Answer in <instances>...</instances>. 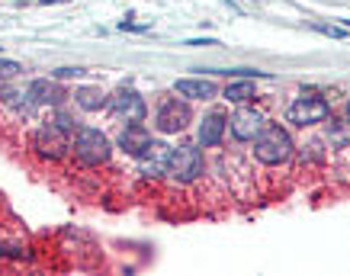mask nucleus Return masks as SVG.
Returning <instances> with one entry per match:
<instances>
[{
  "label": "nucleus",
  "mask_w": 350,
  "mask_h": 276,
  "mask_svg": "<svg viewBox=\"0 0 350 276\" xmlns=\"http://www.w3.org/2000/svg\"><path fill=\"white\" fill-rule=\"evenodd\" d=\"M293 138H289L286 128L280 126H264L260 135L254 138V158L260 164H286L293 158Z\"/></svg>",
  "instance_id": "f257e3e1"
},
{
  "label": "nucleus",
  "mask_w": 350,
  "mask_h": 276,
  "mask_svg": "<svg viewBox=\"0 0 350 276\" xmlns=\"http://www.w3.org/2000/svg\"><path fill=\"white\" fill-rule=\"evenodd\" d=\"M75 158L84 164V167H100V164H107L109 161V138L100 132V128H77L75 135Z\"/></svg>",
  "instance_id": "f03ea898"
},
{
  "label": "nucleus",
  "mask_w": 350,
  "mask_h": 276,
  "mask_svg": "<svg viewBox=\"0 0 350 276\" xmlns=\"http://www.w3.org/2000/svg\"><path fill=\"white\" fill-rule=\"evenodd\" d=\"M167 174L177 183H193L202 174V151L193 145H180V148H170L167 158Z\"/></svg>",
  "instance_id": "7ed1b4c3"
},
{
  "label": "nucleus",
  "mask_w": 350,
  "mask_h": 276,
  "mask_svg": "<svg viewBox=\"0 0 350 276\" xmlns=\"http://www.w3.org/2000/svg\"><path fill=\"white\" fill-rule=\"evenodd\" d=\"M289 122H296V126H315V122H325V119L331 116V107L328 100L319 94H302L296 96L293 103H289L286 109Z\"/></svg>",
  "instance_id": "20e7f679"
},
{
  "label": "nucleus",
  "mask_w": 350,
  "mask_h": 276,
  "mask_svg": "<svg viewBox=\"0 0 350 276\" xmlns=\"http://www.w3.org/2000/svg\"><path fill=\"white\" fill-rule=\"evenodd\" d=\"M190 107L187 103H180V100H164L158 107V116H154V126H158V132H164V135H174V132H183V128L190 126Z\"/></svg>",
  "instance_id": "39448f33"
},
{
  "label": "nucleus",
  "mask_w": 350,
  "mask_h": 276,
  "mask_svg": "<svg viewBox=\"0 0 350 276\" xmlns=\"http://www.w3.org/2000/svg\"><path fill=\"white\" fill-rule=\"evenodd\" d=\"M68 128H62L58 122H49V126H42L39 132H36V151L42 154V158L49 161H58L68 154V135H64Z\"/></svg>",
  "instance_id": "423d86ee"
},
{
  "label": "nucleus",
  "mask_w": 350,
  "mask_h": 276,
  "mask_svg": "<svg viewBox=\"0 0 350 276\" xmlns=\"http://www.w3.org/2000/svg\"><path fill=\"white\" fill-rule=\"evenodd\" d=\"M228 128H232V135L238 141H254L260 135V128H264V116L257 113V109H238L232 119H228Z\"/></svg>",
  "instance_id": "0eeeda50"
},
{
  "label": "nucleus",
  "mask_w": 350,
  "mask_h": 276,
  "mask_svg": "<svg viewBox=\"0 0 350 276\" xmlns=\"http://www.w3.org/2000/svg\"><path fill=\"white\" fill-rule=\"evenodd\" d=\"M109 103H113V109H116L119 116H126L129 122H142V119H145V113H148V109H145V100H142L132 87H122V90H119Z\"/></svg>",
  "instance_id": "6e6552de"
},
{
  "label": "nucleus",
  "mask_w": 350,
  "mask_h": 276,
  "mask_svg": "<svg viewBox=\"0 0 350 276\" xmlns=\"http://www.w3.org/2000/svg\"><path fill=\"white\" fill-rule=\"evenodd\" d=\"M167 158H170V148H167V145H161V141H151L148 148L138 154L142 174H145V177H158V174H167Z\"/></svg>",
  "instance_id": "1a4fd4ad"
},
{
  "label": "nucleus",
  "mask_w": 350,
  "mask_h": 276,
  "mask_svg": "<svg viewBox=\"0 0 350 276\" xmlns=\"http://www.w3.org/2000/svg\"><path fill=\"white\" fill-rule=\"evenodd\" d=\"M148 145H151V135L142 122H129V126L122 128V135H119V148L126 151V154H132V158H138Z\"/></svg>",
  "instance_id": "9d476101"
},
{
  "label": "nucleus",
  "mask_w": 350,
  "mask_h": 276,
  "mask_svg": "<svg viewBox=\"0 0 350 276\" xmlns=\"http://www.w3.org/2000/svg\"><path fill=\"white\" fill-rule=\"evenodd\" d=\"M26 96H29L36 107H45V103L58 107V103L64 100V90L58 84H52V81H32L29 90H26Z\"/></svg>",
  "instance_id": "9b49d317"
},
{
  "label": "nucleus",
  "mask_w": 350,
  "mask_h": 276,
  "mask_svg": "<svg viewBox=\"0 0 350 276\" xmlns=\"http://www.w3.org/2000/svg\"><path fill=\"white\" fill-rule=\"evenodd\" d=\"M196 135H200L202 148H215L225 135V116L222 113H209V116L200 122V132H196Z\"/></svg>",
  "instance_id": "f8f14e48"
},
{
  "label": "nucleus",
  "mask_w": 350,
  "mask_h": 276,
  "mask_svg": "<svg viewBox=\"0 0 350 276\" xmlns=\"http://www.w3.org/2000/svg\"><path fill=\"white\" fill-rule=\"evenodd\" d=\"M180 96H190V100H213L219 90H215L213 81H193V77H183V81H177V87H174Z\"/></svg>",
  "instance_id": "ddd939ff"
},
{
  "label": "nucleus",
  "mask_w": 350,
  "mask_h": 276,
  "mask_svg": "<svg viewBox=\"0 0 350 276\" xmlns=\"http://www.w3.org/2000/svg\"><path fill=\"white\" fill-rule=\"evenodd\" d=\"M75 100H77V107H81V109H90V113H94V109H103V107H107V94H103L100 87H81V90L75 94Z\"/></svg>",
  "instance_id": "4468645a"
},
{
  "label": "nucleus",
  "mask_w": 350,
  "mask_h": 276,
  "mask_svg": "<svg viewBox=\"0 0 350 276\" xmlns=\"http://www.w3.org/2000/svg\"><path fill=\"white\" fill-rule=\"evenodd\" d=\"M251 96H257L251 81H234V84L225 87V100H228V103H247Z\"/></svg>",
  "instance_id": "2eb2a0df"
},
{
  "label": "nucleus",
  "mask_w": 350,
  "mask_h": 276,
  "mask_svg": "<svg viewBox=\"0 0 350 276\" xmlns=\"http://www.w3.org/2000/svg\"><path fill=\"white\" fill-rule=\"evenodd\" d=\"M20 74V64L16 61H0V81H7V77Z\"/></svg>",
  "instance_id": "dca6fc26"
},
{
  "label": "nucleus",
  "mask_w": 350,
  "mask_h": 276,
  "mask_svg": "<svg viewBox=\"0 0 350 276\" xmlns=\"http://www.w3.org/2000/svg\"><path fill=\"white\" fill-rule=\"evenodd\" d=\"M10 96H13V90L3 84V81H0V100H10Z\"/></svg>",
  "instance_id": "f3484780"
},
{
  "label": "nucleus",
  "mask_w": 350,
  "mask_h": 276,
  "mask_svg": "<svg viewBox=\"0 0 350 276\" xmlns=\"http://www.w3.org/2000/svg\"><path fill=\"white\" fill-rule=\"evenodd\" d=\"M75 74H81L77 68H62V71H58V77H75Z\"/></svg>",
  "instance_id": "a211bd4d"
},
{
  "label": "nucleus",
  "mask_w": 350,
  "mask_h": 276,
  "mask_svg": "<svg viewBox=\"0 0 350 276\" xmlns=\"http://www.w3.org/2000/svg\"><path fill=\"white\" fill-rule=\"evenodd\" d=\"M42 3H64V0H42Z\"/></svg>",
  "instance_id": "6ab92c4d"
},
{
  "label": "nucleus",
  "mask_w": 350,
  "mask_h": 276,
  "mask_svg": "<svg viewBox=\"0 0 350 276\" xmlns=\"http://www.w3.org/2000/svg\"><path fill=\"white\" fill-rule=\"evenodd\" d=\"M3 254H7V251H3V247H0V257H3Z\"/></svg>",
  "instance_id": "aec40b11"
},
{
  "label": "nucleus",
  "mask_w": 350,
  "mask_h": 276,
  "mask_svg": "<svg viewBox=\"0 0 350 276\" xmlns=\"http://www.w3.org/2000/svg\"><path fill=\"white\" fill-rule=\"evenodd\" d=\"M347 119H350V103H347Z\"/></svg>",
  "instance_id": "412c9836"
}]
</instances>
